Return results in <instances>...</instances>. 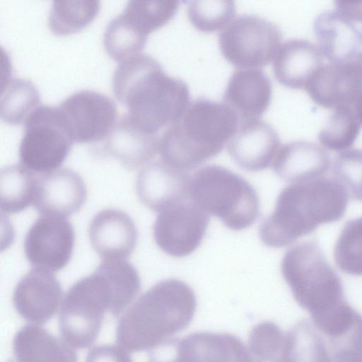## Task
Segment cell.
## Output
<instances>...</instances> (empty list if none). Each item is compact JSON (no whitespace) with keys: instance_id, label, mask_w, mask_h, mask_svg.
<instances>
[{"instance_id":"1","label":"cell","mask_w":362,"mask_h":362,"mask_svg":"<svg viewBox=\"0 0 362 362\" xmlns=\"http://www.w3.org/2000/svg\"><path fill=\"white\" fill-rule=\"evenodd\" d=\"M116 98L146 131L157 134L179 122L190 104L187 85L165 74L152 56L139 53L121 61L112 75Z\"/></svg>"},{"instance_id":"2","label":"cell","mask_w":362,"mask_h":362,"mask_svg":"<svg viewBox=\"0 0 362 362\" xmlns=\"http://www.w3.org/2000/svg\"><path fill=\"white\" fill-rule=\"evenodd\" d=\"M348 197L337 179L320 177L292 183L281 190L273 213L261 223L260 240L271 247L288 245L320 225L339 220Z\"/></svg>"},{"instance_id":"3","label":"cell","mask_w":362,"mask_h":362,"mask_svg":"<svg viewBox=\"0 0 362 362\" xmlns=\"http://www.w3.org/2000/svg\"><path fill=\"white\" fill-rule=\"evenodd\" d=\"M196 308L195 294L187 284L177 279L160 281L120 317L117 343L131 353L150 351L185 329Z\"/></svg>"},{"instance_id":"4","label":"cell","mask_w":362,"mask_h":362,"mask_svg":"<svg viewBox=\"0 0 362 362\" xmlns=\"http://www.w3.org/2000/svg\"><path fill=\"white\" fill-rule=\"evenodd\" d=\"M281 269L294 299L310 313L320 332L340 323L353 311L344 298L341 279L316 241L303 242L288 249Z\"/></svg>"},{"instance_id":"5","label":"cell","mask_w":362,"mask_h":362,"mask_svg":"<svg viewBox=\"0 0 362 362\" xmlns=\"http://www.w3.org/2000/svg\"><path fill=\"white\" fill-rule=\"evenodd\" d=\"M239 123L236 114L224 103L197 98L159 138L162 160L185 172L197 168L222 151Z\"/></svg>"},{"instance_id":"6","label":"cell","mask_w":362,"mask_h":362,"mask_svg":"<svg viewBox=\"0 0 362 362\" xmlns=\"http://www.w3.org/2000/svg\"><path fill=\"white\" fill-rule=\"evenodd\" d=\"M190 199L228 228L241 230L259 216V200L255 188L243 177L217 165H205L191 177Z\"/></svg>"},{"instance_id":"7","label":"cell","mask_w":362,"mask_h":362,"mask_svg":"<svg viewBox=\"0 0 362 362\" xmlns=\"http://www.w3.org/2000/svg\"><path fill=\"white\" fill-rule=\"evenodd\" d=\"M111 296L107 284L96 270L77 281L66 293L59 313V329L72 347L85 349L96 340Z\"/></svg>"},{"instance_id":"8","label":"cell","mask_w":362,"mask_h":362,"mask_svg":"<svg viewBox=\"0 0 362 362\" xmlns=\"http://www.w3.org/2000/svg\"><path fill=\"white\" fill-rule=\"evenodd\" d=\"M73 142L59 106L38 105L24 121L20 163L35 174L52 172L64 163Z\"/></svg>"},{"instance_id":"9","label":"cell","mask_w":362,"mask_h":362,"mask_svg":"<svg viewBox=\"0 0 362 362\" xmlns=\"http://www.w3.org/2000/svg\"><path fill=\"white\" fill-rule=\"evenodd\" d=\"M282 40L277 25L254 15H241L231 21L218 36L223 57L242 69H257L275 57Z\"/></svg>"},{"instance_id":"10","label":"cell","mask_w":362,"mask_h":362,"mask_svg":"<svg viewBox=\"0 0 362 362\" xmlns=\"http://www.w3.org/2000/svg\"><path fill=\"white\" fill-rule=\"evenodd\" d=\"M209 220V214L189 197L159 213L153 228L155 242L170 256H187L201 244Z\"/></svg>"},{"instance_id":"11","label":"cell","mask_w":362,"mask_h":362,"mask_svg":"<svg viewBox=\"0 0 362 362\" xmlns=\"http://www.w3.org/2000/svg\"><path fill=\"white\" fill-rule=\"evenodd\" d=\"M58 106L73 141L78 143L103 141L117 119L115 102L94 90L75 91Z\"/></svg>"},{"instance_id":"12","label":"cell","mask_w":362,"mask_h":362,"mask_svg":"<svg viewBox=\"0 0 362 362\" xmlns=\"http://www.w3.org/2000/svg\"><path fill=\"white\" fill-rule=\"evenodd\" d=\"M74 243V229L68 220L43 215L26 233L24 252L33 267L56 272L69 262Z\"/></svg>"},{"instance_id":"13","label":"cell","mask_w":362,"mask_h":362,"mask_svg":"<svg viewBox=\"0 0 362 362\" xmlns=\"http://www.w3.org/2000/svg\"><path fill=\"white\" fill-rule=\"evenodd\" d=\"M305 89L320 106L333 109L352 107L362 91V52L345 63L322 66Z\"/></svg>"},{"instance_id":"14","label":"cell","mask_w":362,"mask_h":362,"mask_svg":"<svg viewBox=\"0 0 362 362\" xmlns=\"http://www.w3.org/2000/svg\"><path fill=\"white\" fill-rule=\"evenodd\" d=\"M62 295L61 284L52 272L33 267L16 284L13 302L24 320L44 324L56 313Z\"/></svg>"},{"instance_id":"15","label":"cell","mask_w":362,"mask_h":362,"mask_svg":"<svg viewBox=\"0 0 362 362\" xmlns=\"http://www.w3.org/2000/svg\"><path fill=\"white\" fill-rule=\"evenodd\" d=\"M190 176L163 160L149 162L139 171L136 189L141 202L160 213L189 198Z\"/></svg>"},{"instance_id":"16","label":"cell","mask_w":362,"mask_h":362,"mask_svg":"<svg viewBox=\"0 0 362 362\" xmlns=\"http://www.w3.org/2000/svg\"><path fill=\"white\" fill-rule=\"evenodd\" d=\"M228 153L243 169L257 172L273 163L280 148L276 130L260 119L243 121L227 143Z\"/></svg>"},{"instance_id":"17","label":"cell","mask_w":362,"mask_h":362,"mask_svg":"<svg viewBox=\"0 0 362 362\" xmlns=\"http://www.w3.org/2000/svg\"><path fill=\"white\" fill-rule=\"evenodd\" d=\"M87 197L82 177L67 168L38 175L33 206L42 216H69L77 212Z\"/></svg>"},{"instance_id":"18","label":"cell","mask_w":362,"mask_h":362,"mask_svg":"<svg viewBox=\"0 0 362 362\" xmlns=\"http://www.w3.org/2000/svg\"><path fill=\"white\" fill-rule=\"evenodd\" d=\"M101 153L124 168L135 170L148 163L158 151L159 138L139 125L126 112L103 140Z\"/></svg>"},{"instance_id":"19","label":"cell","mask_w":362,"mask_h":362,"mask_svg":"<svg viewBox=\"0 0 362 362\" xmlns=\"http://www.w3.org/2000/svg\"><path fill=\"white\" fill-rule=\"evenodd\" d=\"M88 235L92 247L104 260L125 259L132 253L138 238L132 218L115 209L98 212L90 221Z\"/></svg>"},{"instance_id":"20","label":"cell","mask_w":362,"mask_h":362,"mask_svg":"<svg viewBox=\"0 0 362 362\" xmlns=\"http://www.w3.org/2000/svg\"><path fill=\"white\" fill-rule=\"evenodd\" d=\"M272 95L271 81L262 70L242 69L230 77L223 99L240 122L258 119L268 109Z\"/></svg>"},{"instance_id":"21","label":"cell","mask_w":362,"mask_h":362,"mask_svg":"<svg viewBox=\"0 0 362 362\" xmlns=\"http://www.w3.org/2000/svg\"><path fill=\"white\" fill-rule=\"evenodd\" d=\"M330 163L329 154L322 147L315 143L297 141L279 148L272 167L278 176L292 184L322 177Z\"/></svg>"},{"instance_id":"22","label":"cell","mask_w":362,"mask_h":362,"mask_svg":"<svg viewBox=\"0 0 362 362\" xmlns=\"http://www.w3.org/2000/svg\"><path fill=\"white\" fill-rule=\"evenodd\" d=\"M322 57L320 48L308 40H287L281 45L274 59V74L287 88L305 89L310 78L322 66Z\"/></svg>"},{"instance_id":"23","label":"cell","mask_w":362,"mask_h":362,"mask_svg":"<svg viewBox=\"0 0 362 362\" xmlns=\"http://www.w3.org/2000/svg\"><path fill=\"white\" fill-rule=\"evenodd\" d=\"M314 32L322 55L331 64L345 63L360 52L361 32L336 11H325L318 15Z\"/></svg>"},{"instance_id":"24","label":"cell","mask_w":362,"mask_h":362,"mask_svg":"<svg viewBox=\"0 0 362 362\" xmlns=\"http://www.w3.org/2000/svg\"><path fill=\"white\" fill-rule=\"evenodd\" d=\"M13 351L17 362H78L68 343L37 325H26L17 332Z\"/></svg>"},{"instance_id":"25","label":"cell","mask_w":362,"mask_h":362,"mask_svg":"<svg viewBox=\"0 0 362 362\" xmlns=\"http://www.w3.org/2000/svg\"><path fill=\"white\" fill-rule=\"evenodd\" d=\"M37 175L21 163L2 168L0 173L1 210L6 214H16L33 204Z\"/></svg>"},{"instance_id":"26","label":"cell","mask_w":362,"mask_h":362,"mask_svg":"<svg viewBox=\"0 0 362 362\" xmlns=\"http://www.w3.org/2000/svg\"><path fill=\"white\" fill-rule=\"evenodd\" d=\"M105 279L111 295L110 312L119 315L136 298L141 279L136 268L125 259L104 260L97 269Z\"/></svg>"},{"instance_id":"27","label":"cell","mask_w":362,"mask_h":362,"mask_svg":"<svg viewBox=\"0 0 362 362\" xmlns=\"http://www.w3.org/2000/svg\"><path fill=\"white\" fill-rule=\"evenodd\" d=\"M286 347L288 362H332L325 336L308 319L286 333Z\"/></svg>"},{"instance_id":"28","label":"cell","mask_w":362,"mask_h":362,"mask_svg":"<svg viewBox=\"0 0 362 362\" xmlns=\"http://www.w3.org/2000/svg\"><path fill=\"white\" fill-rule=\"evenodd\" d=\"M99 8L98 0H54L48 13L49 28L57 35L78 31L94 19Z\"/></svg>"},{"instance_id":"29","label":"cell","mask_w":362,"mask_h":362,"mask_svg":"<svg viewBox=\"0 0 362 362\" xmlns=\"http://www.w3.org/2000/svg\"><path fill=\"white\" fill-rule=\"evenodd\" d=\"M40 100L37 88L24 78L7 79L2 87L0 100V116L6 122L18 124L25 121Z\"/></svg>"},{"instance_id":"30","label":"cell","mask_w":362,"mask_h":362,"mask_svg":"<svg viewBox=\"0 0 362 362\" xmlns=\"http://www.w3.org/2000/svg\"><path fill=\"white\" fill-rule=\"evenodd\" d=\"M147 37L121 12L107 23L104 31L103 43L107 54L114 59L121 62L139 54Z\"/></svg>"},{"instance_id":"31","label":"cell","mask_w":362,"mask_h":362,"mask_svg":"<svg viewBox=\"0 0 362 362\" xmlns=\"http://www.w3.org/2000/svg\"><path fill=\"white\" fill-rule=\"evenodd\" d=\"M247 348L251 362H288L286 333L273 322L255 325L250 332Z\"/></svg>"},{"instance_id":"32","label":"cell","mask_w":362,"mask_h":362,"mask_svg":"<svg viewBox=\"0 0 362 362\" xmlns=\"http://www.w3.org/2000/svg\"><path fill=\"white\" fill-rule=\"evenodd\" d=\"M179 3L174 0H129L122 12L137 29L148 35L174 17Z\"/></svg>"},{"instance_id":"33","label":"cell","mask_w":362,"mask_h":362,"mask_svg":"<svg viewBox=\"0 0 362 362\" xmlns=\"http://www.w3.org/2000/svg\"><path fill=\"white\" fill-rule=\"evenodd\" d=\"M361 129L353 108L339 107L334 109L319 134V141L327 149L334 151L348 150L355 142Z\"/></svg>"},{"instance_id":"34","label":"cell","mask_w":362,"mask_h":362,"mask_svg":"<svg viewBox=\"0 0 362 362\" xmlns=\"http://www.w3.org/2000/svg\"><path fill=\"white\" fill-rule=\"evenodd\" d=\"M334 257L341 272L362 276V217L346 223L335 244Z\"/></svg>"},{"instance_id":"35","label":"cell","mask_w":362,"mask_h":362,"mask_svg":"<svg viewBox=\"0 0 362 362\" xmlns=\"http://www.w3.org/2000/svg\"><path fill=\"white\" fill-rule=\"evenodd\" d=\"M235 14L233 1H190L187 15L195 28L201 32L212 33L226 28Z\"/></svg>"},{"instance_id":"36","label":"cell","mask_w":362,"mask_h":362,"mask_svg":"<svg viewBox=\"0 0 362 362\" xmlns=\"http://www.w3.org/2000/svg\"><path fill=\"white\" fill-rule=\"evenodd\" d=\"M332 173L352 199L362 201V150L341 152L334 159Z\"/></svg>"},{"instance_id":"37","label":"cell","mask_w":362,"mask_h":362,"mask_svg":"<svg viewBox=\"0 0 362 362\" xmlns=\"http://www.w3.org/2000/svg\"><path fill=\"white\" fill-rule=\"evenodd\" d=\"M325 337L332 362H362V317L341 335Z\"/></svg>"},{"instance_id":"38","label":"cell","mask_w":362,"mask_h":362,"mask_svg":"<svg viewBox=\"0 0 362 362\" xmlns=\"http://www.w3.org/2000/svg\"><path fill=\"white\" fill-rule=\"evenodd\" d=\"M85 362H132V360L121 346L103 344L90 349Z\"/></svg>"},{"instance_id":"39","label":"cell","mask_w":362,"mask_h":362,"mask_svg":"<svg viewBox=\"0 0 362 362\" xmlns=\"http://www.w3.org/2000/svg\"><path fill=\"white\" fill-rule=\"evenodd\" d=\"M336 11L351 22H362V1H336Z\"/></svg>"},{"instance_id":"40","label":"cell","mask_w":362,"mask_h":362,"mask_svg":"<svg viewBox=\"0 0 362 362\" xmlns=\"http://www.w3.org/2000/svg\"><path fill=\"white\" fill-rule=\"evenodd\" d=\"M352 108L358 120L362 124V91L354 100Z\"/></svg>"},{"instance_id":"41","label":"cell","mask_w":362,"mask_h":362,"mask_svg":"<svg viewBox=\"0 0 362 362\" xmlns=\"http://www.w3.org/2000/svg\"><path fill=\"white\" fill-rule=\"evenodd\" d=\"M8 362H11V361H8Z\"/></svg>"}]
</instances>
